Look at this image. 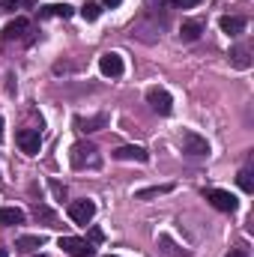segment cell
<instances>
[{"label": "cell", "instance_id": "16", "mask_svg": "<svg viewBox=\"0 0 254 257\" xmlns=\"http://www.w3.org/2000/svg\"><path fill=\"white\" fill-rule=\"evenodd\" d=\"M200 33H203V24H200V21H183V27H180V39H183V42L200 39Z\"/></svg>", "mask_w": 254, "mask_h": 257}, {"label": "cell", "instance_id": "2", "mask_svg": "<svg viewBox=\"0 0 254 257\" xmlns=\"http://www.w3.org/2000/svg\"><path fill=\"white\" fill-rule=\"evenodd\" d=\"M147 105H150L156 114H162V117H168V114L174 111V99H171V93L162 90V87H150V90H147Z\"/></svg>", "mask_w": 254, "mask_h": 257}, {"label": "cell", "instance_id": "6", "mask_svg": "<svg viewBox=\"0 0 254 257\" xmlns=\"http://www.w3.org/2000/svg\"><path fill=\"white\" fill-rule=\"evenodd\" d=\"M15 141H18L21 153H27V156H36V153L42 150V135H39V128H21V132L15 135Z\"/></svg>", "mask_w": 254, "mask_h": 257}, {"label": "cell", "instance_id": "24", "mask_svg": "<svg viewBox=\"0 0 254 257\" xmlns=\"http://www.w3.org/2000/svg\"><path fill=\"white\" fill-rule=\"evenodd\" d=\"M18 6V0H0V9H15Z\"/></svg>", "mask_w": 254, "mask_h": 257}, {"label": "cell", "instance_id": "29", "mask_svg": "<svg viewBox=\"0 0 254 257\" xmlns=\"http://www.w3.org/2000/svg\"><path fill=\"white\" fill-rule=\"evenodd\" d=\"M105 257H117V254H105Z\"/></svg>", "mask_w": 254, "mask_h": 257}, {"label": "cell", "instance_id": "21", "mask_svg": "<svg viewBox=\"0 0 254 257\" xmlns=\"http://www.w3.org/2000/svg\"><path fill=\"white\" fill-rule=\"evenodd\" d=\"M171 3H174L177 9H194V6H197L200 0H171Z\"/></svg>", "mask_w": 254, "mask_h": 257}, {"label": "cell", "instance_id": "4", "mask_svg": "<svg viewBox=\"0 0 254 257\" xmlns=\"http://www.w3.org/2000/svg\"><path fill=\"white\" fill-rule=\"evenodd\" d=\"M180 150L186 156H209V144L206 138H200L197 132H183L180 135Z\"/></svg>", "mask_w": 254, "mask_h": 257}, {"label": "cell", "instance_id": "14", "mask_svg": "<svg viewBox=\"0 0 254 257\" xmlns=\"http://www.w3.org/2000/svg\"><path fill=\"white\" fill-rule=\"evenodd\" d=\"M75 126L81 128V132H99V128L108 126V117H105V114H96V117H87V120H84V117H78V120H75Z\"/></svg>", "mask_w": 254, "mask_h": 257}, {"label": "cell", "instance_id": "18", "mask_svg": "<svg viewBox=\"0 0 254 257\" xmlns=\"http://www.w3.org/2000/svg\"><path fill=\"white\" fill-rule=\"evenodd\" d=\"M174 186H153V189H141L135 192V200H147V197H159V194H168Z\"/></svg>", "mask_w": 254, "mask_h": 257}, {"label": "cell", "instance_id": "25", "mask_svg": "<svg viewBox=\"0 0 254 257\" xmlns=\"http://www.w3.org/2000/svg\"><path fill=\"white\" fill-rule=\"evenodd\" d=\"M227 257H248V254H245L242 248H233V251H230V254H227Z\"/></svg>", "mask_w": 254, "mask_h": 257}, {"label": "cell", "instance_id": "11", "mask_svg": "<svg viewBox=\"0 0 254 257\" xmlns=\"http://www.w3.org/2000/svg\"><path fill=\"white\" fill-rule=\"evenodd\" d=\"M72 15H75V9L69 3H51V6L39 9V18H72Z\"/></svg>", "mask_w": 254, "mask_h": 257}, {"label": "cell", "instance_id": "26", "mask_svg": "<svg viewBox=\"0 0 254 257\" xmlns=\"http://www.w3.org/2000/svg\"><path fill=\"white\" fill-rule=\"evenodd\" d=\"M102 3H105V6H120L123 0H102Z\"/></svg>", "mask_w": 254, "mask_h": 257}, {"label": "cell", "instance_id": "9", "mask_svg": "<svg viewBox=\"0 0 254 257\" xmlns=\"http://www.w3.org/2000/svg\"><path fill=\"white\" fill-rule=\"evenodd\" d=\"M114 159H120V162H141V165H147V162H150V153H147L144 147L132 144V147H120V150H114Z\"/></svg>", "mask_w": 254, "mask_h": 257}, {"label": "cell", "instance_id": "27", "mask_svg": "<svg viewBox=\"0 0 254 257\" xmlns=\"http://www.w3.org/2000/svg\"><path fill=\"white\" fill-rule=\"evenodd\" d=\"M0 141H3V117H0Z\"/></svg>", "mask_w": 254, "mask_h": 257}, {"label": "cell", "instance_id": "8", "mask_svg": "<svg viewBox=\"0 0 254 257\" xmlns=\"http://www.w3.org/2000/svg\"><path fill=\"white\" fill-rule=\"evenodd\" d=\"M99 72H102L105 78H120V75L126 72V66H123V57H120V54H114V51L102 54V57H99Z\"/></svg>", "mask_w": 254, "mask_h": 257}, {"label": "cell", "instance_id": "7", "mask_svg": "<svg viewBox=\"0 0 254 257\" xmlns=\"http://www.w3.org/2000/svg\"><path fill=\"white\" fill-rule=\"evenodd\" d=\"M57 245L72 257H93V245L87 239H81V236H60Z\"/></svg>", "mask_w": 254, "mask_h": 257}, {"label": "cell", "instance_id": "17", "mask_svg": "<svg viewBox=\"0 0 254 257\" xmlns=\"http://www.w3.org/2000/svg\"><path fill=\"white\" fill-rule=\"evenodd\" d=\"M42 245H45V236H21V239H15V248L18 251H36Z\"/></svg>", "mask_w": 254, "mask_h": 257}, {"label": "cell", "instance_id": "13", "mask_svg": "<svg viewBox=\"0 0 254 257\" xmlns=\"http://www.w3.org/2000/svg\"><path fill=\"white\" fill-rule=\"evenodd\" d=\"M27 30H30V21H27V18H15L12 24H6V30H3V39H9V42H12V39H21Z\"/></svg>", "mask_w": 254, "mask_h": 257}, {"label": "cell", "instance_id": "3", "mask_svg": "<svg viewBox=\"0 0 254 257\" xmlns=\"http://www.w3.org/2000/svg\"><path fill=\"white\" fill-rule=\"evenodd\" d=\"M203 197L215 206V209H221V212H236L239 209V200H236V194L224 192V189H206Z\"/></svg>", "mask_w": 254, "mask_h": 257}, {"label": "cell", "instance_id": "12", "mask_svg": "<svg viewBox=\"0 0 254 257\" xmlns=\"http://www.w3.org/2000/svg\"><path fill=\"white\" fill-rule=\"evenodd\" d=\"M21 221H24V209H18V206H3L0 209V227H15Z\"/></svg>", "mask_w": 254, "mask_h": 257}, {"label": "cell", "instance_id": "1", "mask_svg": "<svg viewBox=\"0 0 254 257\" xmlns=\"http://www.w3.org/2000/svg\"><path fill=\"white\" fill-rule=\"evenodd\" d=\"M69 159H72V168H75V171L99 168V165H102V156H99V150H96L93 144H75L72 153H69Z\"/></svg>", "mask_w": 254, "mask_h": 257}, {"label": "cell", "instance_id": "19", "mask_svg": "<svg viewBox=\"0 0 254 257\" xmlns=\"http://www.w3.org/2000/svg\"><path fill=\"white\" fill-rule=\"evenodd\" d=\"M236 183H239L242 192H248V194L254 192V180H251V171H248V168H242V171L236 174Z\"/></svg>", "mask_w": 254, "mask_h": 257}, {"label": "cell", "instance_id": "10", "mask_svg": "<svg viewBox=\"0 0 254 257\" xmlns=\"http://www.w3.org/2000/svg\"><path fill=\"white\" fill-rule=\"evenodd\" d=\"M218 27H221V33H227V36H239V33L245 30V18H239V15H224V18L218 21Z\"/></svg>", "mask_w": 254, "mask_h": 257}, {"label": "cell", "instance_id": "30", "mask_svg": "<svg viewBox=\"0 0 254 257\" xmlns=\"http://www.w3.org/2000/svg\"><path fill=\"white\" fill-rule=\"evenodd\" d=\"M39 257H42V254H39Z\"/></svg>", "mask_w": 254, "mask_h": 257}, {"label": "cell", "instance_id": "22", "mask_svg": "<svg viewBox=\"0 0 254 257\" xmlns=\"http://www.w3.org/2000/svg\"><path fill=\"white\" fill-rule=\"evenodd\" d=\"M51 192L57 194L60 200H63V197H66V189H63V186H60V183H57V180H51Z\"/></svg>", "mask_w": 254, "mask_h": 257}, {"label": "cell", "instance_id": "15", "mask_svg": "<svg viewBox=\"0 0 254 257\" xmlns=\"http://www.w3.org/2000/svg\"><path fill=\"white\" fill-rule=\"evenodd\" d=\"M230 63L236 66V69H248V66H251V51H248V45L230 48Z\"/></svg>", "mask_w": 254, "mask_h": 257}, {"label": "cell", "instance_id": "28", "mask_svg": "<svg viewBox=\"0 0 254 257\" xmlns=\"http://www.w3.org/2000/svg\"><path fill=\"white\" fill-rule=\"evenodd\" d=\"M0 257H9V254H6V251H3V248H0Z\"/></svg>", "mask_w": 254, "mask_h": 257}, {"label": "cell", "instance_id": "23", "mask_svg": "<svg viewBox=\"0 0 254 257\" xmlns=\"http://www.w3.org/2000/svg\"><path fill=\"white\" fill-rule=\"evenodd\" d=\"M90 239H93V242H102V239H105V233H102L99 227H93V230H90Z\"/></svg>", "mask_w": 254, "mask_h": 257}, {"label": "cell", "instance_id": "20", "mask_svg": "<svg viewBox=\"0 0 254 257\" xmlns=\"http://www.w3.org/2000/svg\"><path fill=\"white\" fill-rule=\"evenodd\" d=\"M99 15H102V6H99V3H84V6H81V18H84V21H96Z\"/></svg>", "mask_w": 254, "mask_h": 257}, {"label": "cell", "instance_id": "5", "mask_svg": "<svg viewBox=\"0 0 254 257\" xmlns=\"http://www.w3.org/2000/svg\"><path fill=\"white\" fill-rule=\"evenodd\" d=\"M93 215H96V203L93 200H72L69 203V218L75 221V224H90L93 221Z\"/></svg>", "mask_w": 254, "mask_h": 257}]
</instances>
